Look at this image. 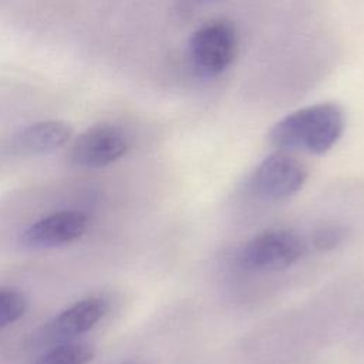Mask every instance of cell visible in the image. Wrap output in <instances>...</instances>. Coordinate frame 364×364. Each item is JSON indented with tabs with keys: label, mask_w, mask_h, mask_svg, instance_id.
Instances as JSON below:
<instances>
[{
	"label": "cell",
	"mask_w": 364,
	"mask_h": 364,
	"mask_svg": "<svg viewBox=\"0 0 364 364\" xmlns=\"http://www.w3.org/2000/svg\"><path fill=\"white\" fill-rule=\"evenodd\" d=\"M344 124V112L337 104L320 102L282 118L270 129L269 139L280 151H306L321 155L341 138Z\"/></svg>",
	"instance_id": "6da1fadb"
},
{
	"label": "cell",
	"mask_w": 364,
	"mask_h": 364,
	"mask_svg": "<svg viewBox=\"0 0 364 364\" xmlns=\"http://www.w3.org/2000/svg\"><path fill=\"white\" fill-rule=\"evenodd\" d=\"M236 51L237 36L228 21H209L200 26L189 40L191 63L205 77H215L228 70Z\"/></svg>",
	"instance_id": "7a4b0ae2"
},
{
	"label": "cell",
	"mask_w": 364,
	"mask_h": 364,
	"mask_svg": "<svg viewBox=\"0 0 364 364\" xmlns=\"http://www.w3.org/2000/svg\"><path fill=\"white\" fill-rule=\"evenodd\" d=\"M304 245L300 236L289 229H272L253 236L239 253L245 269L267 272L294 264L303 255Z\"/></svg>",
	"instance_id": "3957f363"
},
{
	"label": "cell",
	"mask_w": 364,
	"mask_h": 364,
	"mask_svg": "<svg viewBox=\"0 0 364 364\" xmlns=\"http://www.w3.org/2000/svg\"><path fill=\"white\" fill-rule=\"evenodd\" d=\"M307 176V168L301 161L286 151H279L266 156L257 165L250 183L259 196L279 200L297 193Z\"/></svg>",
	"instance_id": "277c9868"
},
{
	"label": "cell",
	"mask_w": 364,
	"mask_h": 364,
	"mask_svg": "<svg viewBox=\"0 0 364 364\" xmlns=\"http://www.w3.org/2000/svg\"><path fill=\"white\" fill-rule=\"evenodd\" d=\"M129 148L124 129L100 124L84 131L73 144L70 159L81 168H102L122 158Z\"/></svg>",
	"instance_id": "5b68a950"
},
{
	"label": "cell",
	"mask_w": 364,
	"mask_h": 364,
	"mask_svg": "<svg viewBox=\"0 0 364 364\" xmlns=\"http://www.w3.org/2000/svg\"><path fill=\"white\" fill-rule=\"evenodd\" d=\"M88 225V216L80 210H58L27 226L20 233V243L34 250L65 246L82 237Z\"/></svg>",
	"instance_id": "8992f818"
},
{
	"label": "cell",
	"mask_w": 364,
	"mask_h": 364,
	"mask_svg": "<svg viewBox=\"0 0 364 364\" xmlns=\"http://www.w3.org/2000/svg\"><path fill=\"white\" fill-rule=\"evenodd\" d=\"M108 301L98 296L81 299L63 310L48 323V333L54 338L70 340L91 330L108 311Z\"/></svg>",
	"instance_id": "52a82bcc"
},
{
	"label": "cell",
	"mask_w": 364,
	"mask_h": 364,
	"mask_svg": "<svg viewBox=\"0 0 364 364\" xmlns=\"http://www.w3.org/2000/svg\"><path fill=\"white\" fill-rule=\"evenodd\" d=\"M71 134V127L63 121H40L20 129L11 146L21 155H44L64 146Z\"/></svg>",
	"instance_id": "ba28073f"
},
{
	"label": "cell",
	"mask_w": 364,
	"mask_h": 364,
	"mask_svg": "<svg viewBox=\"0 0 364 364\" xmlns=\"http://www.w3.org/2000/svg\"><path fill=\"white\" fill-rule=\"evenodd\" d=\"M94 355L92 346L81 341H65L43 353L36 364H88Z\"/></svg>",
	"instance_id": "9c48e42d"
},
{
	"label": "cell",
	"mask_w": 364,
	"mask_h": 364,
	"mask_svg": "<svg viewBox=\"0 0 364 364\" xmlns=\"http://www.w3.org/2000/svg\"><path fill=\"white\" fill-rule=\"evenodd\" d=\"M28 307L23 291L16 287H0V330L20 320Z\"/></svg>",
	"instance_id": "30bf717a"
},
{
	"label": "cell",
	"mask_w": 364,
	"mask_h": 364,
	"mask_svg": "<svg viewBox=\"0 0 364 364\" xmlns=\"http://www.w3.org/2000/svg\"><path fill=\"white\" fill-rule=\"evenodd\" d=\"M344 237V230L337 225L320 226L313 233V245L318 250H333L336 249Z\"/></svg>",
	"instance_id": "8fae6325"
},
{
	"label": "cell",
	"mask_w": 364,
	"mask_h": 364,
	"mask_svg": "<svg viewBox=\"0 0 364 364\" xmlns=\"http://www.w3.org/2000/svg\"><path fill=\"white\" fill-rule=\"evenodd\" d=\"M188 7H193V6H200V4H205V3H209V1H213V0H182Z\"/></svg>",
	"instance_id": "7c38bea8"
},
{
	"label": "cell",
	"mask_w": 364,
	"mask_h": 364,
	"mask_svg": "<svg viewBox=\"0 0 364 364\" xmlns=\"http://www.w3.org/2000/svg\"><path fill=\"white\" fill-rule=\"evenodd\" d=\"M127 364H138V363H127Z\"/></svg>",
	"instance_id": "4fadbf2b"
}]
</instances>
